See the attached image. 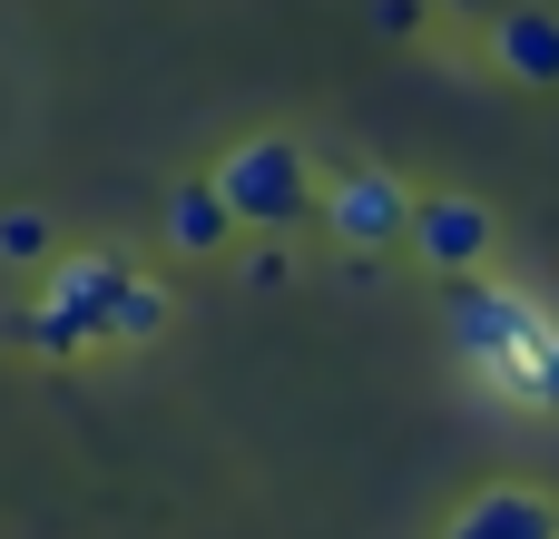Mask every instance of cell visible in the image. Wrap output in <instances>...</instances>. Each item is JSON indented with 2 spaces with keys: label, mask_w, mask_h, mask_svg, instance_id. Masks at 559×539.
<instances>
[{
  "label": "cell",
  "mask_w": 559,
  "mask_h": 539,
  "mask_svg": "<svg viewBox=\"0 0 559 539\" xmlns=\"http://www.w3.org/2000/svg\"><path fill=\"white\" fill-rule=\"evenodd\" d=\"M550 334H559V314L540 295H521V285H462V304H452V354L472 363L481 393H501L521 412H540V354H550Z\"/></svg>",
  "instance_id": "cell-1"
},
{
  "label": "cell",
  "mask_w": 559,
  "mask_h": 539,
  "mask_svg": "<svg viewBox=\"0 0 559 539\" xmlns=\"http://www.w3.org/2000/svg\"><path fill=\"white\" fill-rule=\"evenodd\" d=\"M216 196H226V216L236 226H255V236H285V226H305L314 216V157L295 147V137H246V147H226L216 157V177H206Z\"/></svg>",
  "instance_id": "cell-2"
},
{
  "label": "cell",
  "mask_w": 559,
  "mask_h": 539,
  "mask_svg": "<svg viewBox=\"0 0 559 539\" xmlns=\"http://www.w3.org/2000/svg\"><path fill=\"white\" fill-rule=\"evenodd\" d=\"M128 285V255L118 245H88V255H59L49 285H39V314H29V344L39 354H79V344H108V304Z\"/></svg>",
  "instance_id": "cell-3"
},
{
  "label": "cell",
  "mask_w": 559,
  "mask_h": 539,
  "mask_svg": "<svg viewBox=\"0 0 559 539\" xmlns=\"http://www.w3.org/2000/svg\"><path fill=\"white\" fill-rule=\"evenodd\" d=\"M403 245H413L423 265H442V275H481L491 245H501V216H491L481 196H462V187H432V196H413Z\"/></svg>",
  "instance_id": "cell-4"
},
{
  "label": "cell",
  "mask_w": 559,
  "mask_h": 539,
  "mask_svg": "<svg viewBox=\"0 0 559 539\" xmlns=\"http://www.w3.org/2000/svg\"><path fill=\"white\" fill-rule=\"evenodd\" d=\"M314 206H324V226L344 236V255H393V245H403V216H413V187H403L393 167H354V177L314 187Z\"/></svg>",
  "instance_id": "cell-5"
},
{
  "label": "cell",
  "mask_w": 559,
  "mask_h": 539,
  "mask_svg": "<svg viewBox=\"0 0 559 539\" xmlns=\"http://www.w3.org/2000/svg\"><path fill=\"white\" fill-rule=\"evenodd\" d=\"M491 59L531 88H559V10H501L491 20Z\"/></svg>",
  "instance_id": "cell-6"
},
{
  "label": "cell",
  "mask_w": 559,
  "mask_h": 539,
  "mask_svg": "<svg viewBox=\"0 0 559 539\" xmlns=\"http://www.w3.org/2000/svg\"><path fill=\"white\" fill-rule=\"evenodd\" d=\"M226 236H236V216H226V196H216L206 177H187V187L167 196V245H177V255H216Z\"/></svg>",
  "instance_id": "cell-7"
},
{
  "label": "cell",
  "mask_w": 559,
  "mask_h": 539,
  "mask_svg": "<svg viewBox=\"0 0 559 539\" xmlns=\"http://www.w3.org/2000/svg\"><path fill=\"white\" fill-rule=\"evenodd\" d=\"M452 539H559V520L531 501V491H481L472 511H462V530Z\"/></svg>",
  "instance_id": "cell-8"
},
{
  "label": "cell",
  "mask_w": 559,
  "mask_h": 539,
  "mask_svg": "<svg viewBox=\"0 0 559 539\" xmlns=\"http://www.w3.org/2000/svg\"><path fill=\"white\" fill-rule=\"evenodd\" d=\"M167 324V285H147L138 265H128V285H118V304H108V344H147Z\"/></svg>",
  "instance_id": "cell-9"
},
{
  "label": "cell",
  "mask_w": 559,
  "mask_h": 539,
  "mask_svg": "<svg viewBox=\"0 0 559 539\" xmlns=\"http://www.w3.org/2000/svg\"><path fill=\"white\" fill-rule=\"evenodd\" d=\"M0 245H10L20 265H39V255H49V226H39L29 206H10V216H0Z\"/></svg>",
  "instance_id": "cell-10"
}]
</instances>
